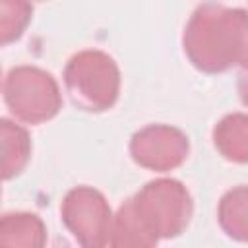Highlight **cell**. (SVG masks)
Returning <instances> with one entry per match:
<instances>
[{
  "instance_id": "6da1fadb",
  "label": "cell",
  "mask_w": 248,
  "mask_h": 248,
  "mask_svg": "<svg viewBox=\"0 0 248 248\" xmlns=\"http://www.w3.org/2000/svg\"><path fill=\"white\" fill-rule=\"evenodd\" d=\"M194 215V200L176 178H155L124 200L112 215L108 246L149 248L180 236Z\"/></svg>"
},
{
  "instance_id": "7a4b0ae2",
  "label": "cell",
  "mask_w": 248,
  "mask_h": 248,
  "mask_svg": "<svg viewBox=\"0 0 248 248\" xmlns=\"http://www.w3.org/2000/svg\"><path fill=\"white\" fill-rule=\"evenodd\" d=\"M182 48L203 74H223L236 66L248 70V12L215 0L200 4L184 27Z\"/></svg>"
},
{
  "instance_id": "3957f363",
  "label": "cell",
  "mask_w": 248,
  "mask_h": 248,
  "mask_svg": "<svg viewBox=\"0 0 248 248\" xmlns=\"http://www.w3.org/2000/svg\"><path fill=\"white\" fill-rule=\"evenodd\" d=\"M64 87L79 110L105 112L120 95V68L116 60L99 48H83L64 66Z\"/></svg>"
},
{
  "instance_id": "277c9868",
  "label": "cell",
  "mask_w": 248,
  "mask_h": 248,
  "mask_svg": "<svg viewBox=\"0 0 248 248\" xmlns=\"http://www.w3.org/2000/svg\"><path fill=\"white\" fill-rule=\"evenodd\" d=\"M2 95L12 116L31 126L52 120L62 108L58 81L39 66L23 64L8 70Z\"/></svg>"
},
{
  "instance_id": "5b68a950",
  "label": "cell",
  "mask_w": 248,
  "mask_h": 248,
  "mask_svg": "<svg viewBox=\"0 0 248 248\" xmlns=\"http://www.w3.org/2000/svg\"><path fill=\"white\" fill-rule=\"evenodd\" d=\"M60 219L78 244L85 248L107 246L112 209L97 188L76 186L68 190L60 203Z\"/></svg>"
},
{
  "instance_id": "8992f818",
  "label": "cell",
  "mask_w": 248,
  "mask_h": 248,
  "mask_svg": "<svg viewBox=\"0 0 248 248\" xmlns=\"http://www.w3.org/2000/svg\"><path fill=\"white\" fill-rule=\"evenodd\" d=\"M130 157L141 169L169 172L178 169L190 155L188 136L169 124H149L140 128L130 140Z\"/></svg>"
},
{
  "instance_id": "52a82bcc",
  "label": "cell",
  "mask_w": 248,
  "mask_h": 248,
  "mask_svg": "<svg viewBox=\"0 0 248 248\" xmlns=\"http://www.w3.org/2000/svg\"><path fill=\"white\" fill-rule=\"evenodd\" d=\"M217 153L236 165H248V114L229 112L225 114L211 132Z\"/></svg>"
},
{
  "instance_id": "ba28073f",
  "label": "cell",
  "mask_w": 248,
  "mask_h": 248,
  "mask_svg": "<svg viewBox=\"0 0 248 248\" xmlns=\"http://www.w3.org/2000/svg\"><path fill=\"white\" fill-rule=\"evenodd\" d=\"M46 242V227L37 213L14 211L4 213L0 219V244L41 248Z\"/></svg>"
},
{
  "instance_id": "9c48e42d",
  "label": "cell",
  "mask_w": 248,
  "mask_h": 248,
  "mask_svg": "<svg viewBox=\"0 0 248 248\" xmlns=\"http://www.w3.org/2000/svg\"><path fill=\"white\" fill-rule=\"evenodd\" d=\"M0 132H2V178L12 180L25 170L31 159V138L23 126L8 118L0 120Z\"/></svg>"
},
{
  "instance_id": "30bf717a",
  "label": "cell",
  "mask_w": 248,
  "mask_h": 248,
  "mask_svg": "<svg viewBox=\"0 0 248 248\" xmlns=\"http://www.w3.org/2000/svg\"><path fill=\"white\" fill-rule=\"evenodd\" d=\"M217 221L229 238L248 242V186H234L221 196Z\"/></svg>"
},
{
  "instance_id": "8fae6325",
  "label": "cell",
  "mask_w": 248,
  "mask_h": 248,
  "mask_svg": "<svg viewBox=\"0 0 248 248\" xmlns=\"http://www.w3.org/2000/svg\"><path fill=\"white\" fill-rule=\"evenodd\" d=\"M33 17V6L29 0H0V41L10 45L25 33Z\"/></svg>"
},
{
  "instance_id": "7c38bea8",
  "label": "cell",
  "mask_w": 248,
  "mask_h": 248,
  "mask_svg": "<svg viewBox=\"0 0 248 248\" xmlns=\"http://www.w3.org/2000/svg\"><path fill=\"white\" fill-rule=\"evenodd\" d=\"M236 89H238V97H240L242 105L248 107V70H242V74L238 76Z\"/></svg>"
}]
</instances>
